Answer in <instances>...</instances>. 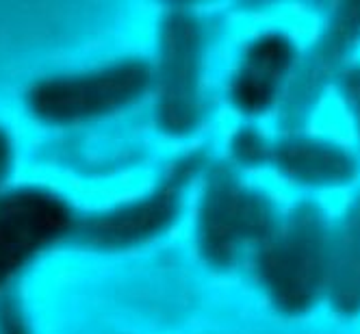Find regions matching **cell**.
<instances>
[{"label": "cell", "instance_id": "obj_2", "mask_svg": "<svg viewBox=\"0 0 360 334\" xmlns=\"http://www.w3.org/2000/svg\"><path fill=\"white\" fill-rule=\"evenodd\" d=\"M360 41V3H343L332 13L326 31L306 57L289 94L287 117L302 124L311 115L330 81L341 72L345 57Z\"/></svg>", "mask_w": 360, "mask_h": 334}, {"label": "cell", "instance_id": "obj_1", "mask_svg": "<svg viewBox=\"0 0 360 334\" xmlns=\"http://www.w3.org/2000/svg\"><path fill=\"white\" fill-rule=\"evenodd\" d=\"M330 237L321 211L300 207L289 226L261 254V276L274 302L287 313H304L326 289Z\"/></svg>", "mask_w": 360, "mask_h": 334}, {"label": "cell", "instance_id": "obj_8", "mask_svg": "<svg viewBox=\"0 0 360 334\" xmlns=\"http://www.w3.org/2000/svg\"><path fill=\"white\" fill-rule=\"evenodd\" d=\"M239 152L243 154L245 159L256 161V159H263L265 146H263V141L256 137V135H243L241 137V143H239Z\"/></svg>", "mask_w": 360, "mask_h": 334}, {"label": "cell", "instance_id": "obj_6", "mask_svg": "<svg viewBox=\"0 0 360 334\" xmlns=\"http://www.w3.org/2000/svg\"><path fill=\"white\" fill-rule=\"evenodd\" d=\"M235 96L241 102L243 109H250V111L267 109L274 102V96H276V81L250 70L237 81Z\"/></svg>", "mask_w": 360, "mask_h": 334}, {"label": "cell", "instance_id": "obj_7", "mask_svg": "<svg viewBox=\"0 0 360 334\" xmlns=\"http://www.w3.org/2000/svg\"><path fill=\"white\" fill-rule=\"evenodd\" d=\"M339 87L360 131V65H349L341 72Z\"/></svg>", "mask_w": 360, "mask_h": 334}, {"label": "cell", "instance_id": "obj_4", "mask_svg": "<svg viewBox=\"0 0 360 334\" xmlns=\"http://www.w3.org/2000/svg\"><path fill=\"white\" fill-rule=\"evenodd\" d=\"M326 289L332 308L343 317L360 313V195L352 202L330 243Z\"/></svg>", "mask_w": 360, "mask_h": 334}, {"label": "cell", "instance_id": "obj_5", "mask_svg": "<svg viewBox=\"0 0 360 334\" xmlns=\"http://www.w3.org/2000/svg\"><path fill=\"white\" fill-rule=\"evenodd\" d=\"M295 59L293 44L280 35L263 37L259 44H254L250 53V65L252 72L263 74L267 79L276 81L278 76H285Z\"/></svg>", "mask_w": 360, "mask_h": 334}, {"label": "cell", "instance_id": "obj_3", "mask_svg": "<svg viewBox=\"0 0 360 334\" xmlns=\"http://www.w3.org/2000/svg\"><path fill=\"white\" fill-rule=\"evenodd\" d=\"M276 163L291 181L313 187H343L358 176V163L343 146L315 137L278 143Z\"/></svg>", "mask_w": 360, "mask_h": 334}]
</instances>
